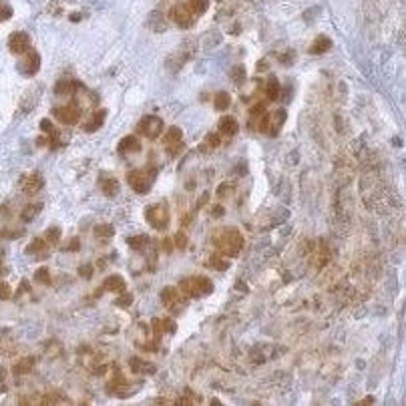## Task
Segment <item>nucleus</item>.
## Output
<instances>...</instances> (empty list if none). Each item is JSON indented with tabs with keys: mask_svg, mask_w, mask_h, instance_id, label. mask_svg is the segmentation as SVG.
I'll use <instances>...</instances> for the list:
<instances>
[{
	"mask_svg": "<svg viewBox=\"0 0 406 406\" xmlns=\"http://www.w3.org/2000/svg\"><path fill=\"white\" fill-rule=\"evenodd\" d=\"M173 243H175V247L185 249V247H187V237H185V233H177L175 239H173Z\"/></svg>",
	"mask_w": 406,
	"mask_h": 406,
	"instance_id": "nucleus-40",
	"label": "nucleus"
},
{
	"mask_svg": "<svg viewBox=\"0 0 406 406\" xmlns=\"http://www.w3.org/2000/svg\"><path fill=\"white\" fill-rule=\"evenodd\" d=\"M213 290V284L209 282V277L197 275V277H187L179 284V292H183L187 298H201Z\"/></svg>",
	"mask_w": 406,
	"mask_h": 406,
	"instance_id": "nucleus-2",
	"label": "nucleus"
},
{
	"mask_svg": "<svg viewBox=\"0 0 406 406\" xmlns=\"http://www.w3.org/2000/svg\"><path fill=\"white\" fill-rule=\"evenodd\" d=\"M46 241H48V243H58V241H60V229H58V227L46 229Z\"/></svg>",
	"mask_w": 406,
	"mask_h": 406,
	"instance_id": "nucleus-38",
	"label": "nucleus"
},
{
	"mask_svg": "<svg viewBox=\"0 0 406 406\" xmlns=\"http://www.w3.org/2000/svg\"><path fill=\"white\" fill-rule=\"evenodd\" d=\"M117 191H119V183H117L115 179H105V181H103V193H105V195L111 197V195H115Z\"/></svg>",
	"mask_w": 406,
	"mask_h": 406,
	"instance_id": "nucleus-31",
	"label": "nucleus"
},
{
	"mask_svg": "<svg viewBox=\"0 0 406 406\" xmlns=\"http://www.w3.org/2000/svg\"><path fill=\"white\" fill-rule=\"evenodd\" d=\"M145 220L155 227V229H165L169 226V209L165 203H155L149 205L145 211Z\"/></svg>",
	"mask_w": 406,
	"mask_h": 406,
	"instance_id": "nucleus-4",
	"label": "nucleus"
},
{
	"mask_svg": "<svg viewBox=\"0 0 406 406\" xmlns=\"http://www.w3.org/2000/svg\"><path fill=\"white\" fill-rule=\"evenodd\" d=\"M8 48L12 54H24L30 50V37L26 33H12L8 39Z\"/></svg>",
	"mask_w": 406,
	"mask_h": 406,
	"instance_id": "nucleus-8",
	"label": "nucleus"
},
{
	"mask_svg": "<svg viewBox=\"0 0 406 406\" xmlns=\"http://www.w3.org/2000/svg\"><path fill=\"white\" fill-rule=\"evenodd\" d=\"M243 79H245V69H243L241 65L233 67V71H231V81H233V83H243Z\"/></svg>",
	"mask_w": 406,
	"mask_h": 406,
	"instance_id": "nucleus-36",
	"label": "nucleus"
},
{
	"mask_svg": "<svg viewBox=\"0 0 406 406\" xmlns=\"http://www.w3.org/2000/svg\"><path fill=\"white\" fill-rule=\"evenodd\" d=\"M183 133L179 127H169L163 135V143H165V151L171 155V157H175L177 153H181L183 149V141H181Z\"/></svg>",
	"mask_w": 406,
	"mask_h": 406,
	"instance_id": "nucleus-6",
	"label": "nucleus"
},
{
	"mask_svg": "<svg viewBox=\"0 0 406 406\" xmlns=\"http://www.w3.org/2000/svg\"><path fill=\"white\" fill-rule=\"evenodd\" d=\"M284 123H286V111L284 109H277L275 113H271L270 121H268V135H271V137L277 135Z\"/></svg>",
	"mask_w": 406,
	"mask_h": 406,
	"instance_id": "nucleus-13",
	"label": "nucleus"
},
{
	"mask_svg": "<svg viewBox=\"0 0 406 406\" xmlns=\"http://www.w3.org/2000/svg\"><path fill=\"white\" fill-rule=\"evenodd\" d=\"M169 16H171V20H173L177 26H181V28H191L193 22H195V16H193L189 10H187L185 4H175V6L171 8Z\"/></svg>",
	"mask_w": 406,
	"mask_h": 406,
	"instance_id": "nucleus-7",
	"label": "nucleus"
},
{
	"mask_svg": "<svg viewBox=\"0 0 406 406\" xmlns=\"http://www.w3.org/2000/svg\"><path fill=\"white\" fill-rule=\"evenodd\" d=\"M45 185V179L39 175V173H33V175H26L20 179V189L26 193V195H35L37 191L43 189Z\"/></svg>",
	"mask_w": 406,
	"mask_h": 406,
	"instance_id": "nucleus-11",
	"label": "nucleus"
},
{
	"mask_svg": "<svg viewBox=\"0 0 406 406\" xmlns=\"http://www.w3.org/2000/svg\"><path fill=\"white\" fill-rule=\"evenodd\" d=\"M147 241H149L147 235H135V237H129V239H127L129 247H133V249H141V247H145Z\"/></svg>",
	"mask_w": 406,
	"mask_h": 406,
	"instance_id": "nucleus-32",
	"label": "nucleus"
},
{
	"mask_svg": "<svg viewBox=\"0 0 406 406\" xmlns=\"http://www.w3.org/2000/svg\"><path fill=\"white\" fill-rule=\"evenodd\" d=\"M207 199H209V193H205V195H203V197H201V199L197 201V209H201V207H203V205L207 203Z\"/></svg>",
	"mask_w": 406,
	"mask_h": 406,
	"instance_id": "nucleus-45",
	"label": "nucleus"
},
{
	"mask_svg": "<svg viewBox=\"0 0 406 406\" xmlns=\"http://www.w3.org/2000/svg\"><path fill=\"white\" fill-rule=\"evenodd\" d=\"M163 119L157 115H147L145 119H141L139 123V131L147 137V139H157L163 133Z\"/></svg>",
	"mask_w": 406,
	"mask_h": 406,
	"instance_id": "nucleus-5",
	"label": "nucleus"
},
{
	"mask_svg": "<svg viewBox=\"0 0 406 406\" xmlns=\"http://www.w3.org/2000/svg\"><path fill=\"white\" fill-rule=\"evenodd\" d=\"M48 252V241L46 239H35L26 247V254H33V256H39L37 260H43V256Z\"/></svg>",
	"mask_w": 406,
	"mask_h": 406,
	"instance_id": "nucleus-18",
	"label": "nucleus"
},
{
	"mask_svg": "<svg viewBox=\"0 0 406 406\" xmlns=\"http://www.w3.org/2000/svg\"><path fill=\"white\" fill-rule=\"evenodd\" d=\"M131 304H133V296H131V294H127V292L119 294V298H117V306L127 308V306H131Z\"/></svg>",
	"mask_w": 406,
	"mask_h": 406,
	"instance_id": "nucleus-37",
	"label": "nucleus"
},
{
	"mask_svg": "<svg viewBox=\"0 0 406 406\" xmlns=\"http://www.w3.org/2000/svg\"><path fill=\"white\" fill-rule=\"evenodd\" d=\"M103 290L113 292V294H123V292H127V284H125V279L119 273H113L103 282Z\"/></svg>",
	"mask_w": 406,
	"mask_h": 406,
	"instance_id": "nucleus-12",
	"label": "nucleus"
},
{
	"mask_svg": "<svg viewBox=\"0 0 406 406\" xmlns=\"http://www.w3.org/2000/svg\"><path fill=\"white\" fill-rule=\"evenodd\" d=\"M215 245L224 258H235L243 247V237L237 229H227L215 239Z\"/></svg>",
	"mask_w": 406,
	"mask_h": 406,
	"instance_id": "nucleus-1",
	"label": "nucleus"
},
{
	"mask_svg": "<svg viewBox=\"0 0 406 406\" xmlns=\"http://www.w3.org/2000/svg\"><path fill=\"white\" fill-rule=\"evenodd\" d=\"M35 279H37L39 284H43V286H48V284H50V271H48L46 268H41V270H37Z\"/></svg>",
	"mask_w": 406,
	"mask_h": 406,
	"instance_id": "nucleus-33",
	"label": "nucleus"
},
{
	"mask_svg": "<svg viewBox=\"0 0 406 406\" xmlns=\"http://www.w3.org/2000/svg\"><path fill=\"white\" fill-rule=\"evenodd\" d=\"M279 92H282V85H279V81L275 77H271L266 85V95L270 101H277L279 99Z\"/></svg>",
	"mask_w": 406,
	"mask_h": 406,
	"instance_id": "nucleus-22",
	"label": "nucleus"
},
{
	"mask_svg": "<svg viewBox=\"0 0 406 406\" xmlns=\"http://www.w3.org/2000/svg\"><path fill=\"white\" fill-rule=\"evenodd\" d=\"M60 352H62V346L58 344V342H50V344L46 346V356H50V358L60 356Z\"/></svg>",
	"mask_w": 406,
	"mask_h": 406,
	"instance_id": "nucleus-35",
	"label": "nucleus"
},
{
	"mask_svg": "<svg viewBox=\"0 0 406 406\" xmlns=\"http://www.w3.org/2000/svg\"><path fill=\"white\" fill-rule=\"evenodd\" d=\"M185 6L193 16L195 14H203L209 8V0H185Z\"/></svg>",
	"mask_w": 406,
	"mask_h": 406,
	"instance_id": "nucleus-20",
	"label": "nucleus"
},
{
	"mask_svg": "<svg viewBox=\"0 0 406 406\" xmlns=\"http://www.w3.org/2000/svg\"><path fill=\"white\" fill-rule=\"evenodd\" d=\"M105 115H107V111H99V115H95V117H92V121L87 125V131H97L101 125L105 123Z\"/></svg>",
	"mask_w": 406,
	"mask_h": 406,
	"instance_id": "nucleus-30",
	"label": "nucleus"
},
{
	"mask_svg": "<svg viewBox=\"0 0 406 406\" xmlns=\"http://www.w3.org/2000/svg\"><path fill=\"white\" fill-rule=\"evenodd\" d=\"M54 117L62 123V125H75L81 117V111L75 107V105H65V107H56L54 111Z\"/></svg>",
	"mask_w": 406,
	"mask_h": 406,
	"instance_id": "nucleus-9",
	"label": "nucleus"
},
{
	"mask_svg": "<svg viewBox=\"0 0 406 406\" xmlns=\"http://www.w3.org/2000/svg\"><path fill=\"white\" fill-rule=\"evenodd\" d=\"M231 105V97H229V92L222 90V92H217V95L213 97V107L217 111H227Z\"/></svg>",
	"mask_w": 406,
	"mask_h": 406,
	"instance_id": "nucleus-23",
	"label": "nucleus"
},
{
	"mask_svg": "<svg viewBox=\"0 0 406 406\" xmlns=\"http://www.w3.org/2000/svg\"><path fill=\"white\" fill-rule=\"evenodd\" d=\"M12 16V8L10 6H0V20H8Z\"/></svg>",
	"mask_w": 406,
	"mask_h": 406,
	"instance_id": "nucleus-43",
	"label": "nucleus"
},
{
	"mask_svg": "<svg viewBox=\"0 0 406 406\" xmlns=\"http://www.w3.org/2000/svg\"><path fill=\"white\" fill-rule=\"evenodd\" d=\"M137 151H141V143H139V139H137V137L129 135V137L121 139V143H119V153H121V155H127V153H137Z\"/></svg>",
	"mask_w": 406,
	"mask_h": 406,
	"instance_id": "nucleus-16",
	"label": "nucleus"
},
{
	"mask_svg": "<svg viewBox=\"0 0 406 406\" xmlns=\"http://www.w3.org/2000/svg\"><path fill=\"white\" fill-rule=\"evenodd\" d=\"M79 273H81L85 279H89V277L92 275V266H89V264H87V266H81V268H79Z\"/></svg>",
	"mask_w": 406,
	"mask_h": 406,
	"instance_id": "nucleus-42",
	"label": "nucleus"
},
{
	"mask_svg": "<svg viewBox=\"0 0 406 406\" xmlns=\"http://www.w3.org/2000/svg\"><path fill=\"white\" fill-rule=\"evenodd\" d=\"M207 266H211V268H215V270L224 271V270L229 268V262H226L224 256H211V260H207Z\"/></svg>",
	"mask_w": 406,
	"mask_h": 406,
	"instance_id": "nucleus-28",
	"label": "nucleus"
},
{
	"mask_svg": "<svg viewBox=\"0 0 406 406\" xmlns=\"http://www.w3.org/2000/svg\"><path fill=\"white\" fill-rule=\"evenodd\" d=\"M95 235H97V237H101V239H109V237H113V235H115V227H113V226H109V224L97 226V227H95Z\"/></svg>",
	"mask_w": 406,
	"mask_h": 406,
	"instance_id": "nucleus-27",
	"label": "nucleus"
},
{
	"mask_svg": "<svg viewBox=\"0 0 406 406\" xmlns=\"http://www.w3.org/2000/svg\"><path fill=\"white\" fill-rule=\"evenodd\" d=\"M222 145V139H220V135L217 133H209L207 137H205V141H203V147H201V151H213V149H217Z\"/></svg>",
	"mask_w": 406,
	"mask_h": 406,
	"instance_id": "nucleus-25",
	"label": "nucleus"
},
{
	"mask_svg": "<svg viewBox=\"0 0 406 406\" xmlns=\"http://www.w3.org/2000/svg\"><path fill=\"white\" fill-rule=\"evenodd\" d=\"M41 129H43V133H46V135H52V137L56 135V133H54V127H52V123H50L48 119H43V121H41Z\"/></svg>",
	"mask_w": 406,
	"mask_h": 406,
	"instance_id": "nucleus-39",
	"label": "nucleus"
},
{
	"mask_svg": "<svg viewBox=\"0 0 406 406\" xmlns=\"http://www.w3.org/2000/svg\"><path fill=\"white\" fill-rule=\"evenodd\" d=\"M179 298H181V292H179V288H173V286H167L163 292H161V302H163V306L165 308H171V306H175L177 302H179Z\"/></svg>",
	"mask_w": 406,
	"mask_h": 406,
	"instance_id": "nucleus-17",
	"label": "nucleus"
},
{
	"mask_svg": "<svg viewBox=\"0 0 406 406\" xmlns=\"http://www.w3.org/2000/svg\"><path fill=\"white\" fill-rule=\"evenodd\" d=\"M235 189V185L233 183H222L220 187H217V195L220 197H226V195H231Z\"/></svg>",
	"mask_w": 406,
	"mask_h": 406,
	"instance_id": "nucleus-34",
	"label": "nucleus"
},
{
	"mask_svg": "<svg viewBox=\"0 0 406 406\" xmlns=\"http://www.w3.org/2000/svg\"><path fill=\"white\" fill-rule=\"evenodd\" d=\"M12 294H10V288H8V284H0V300H8Z\"/></svg>",
	"mask_w": 406,
	"mask_h": 406,
	"instance_id": "nucleus-41",
	"label": "nucleus"
},
{
	"mask_svg": "<svg viewBox=\"0 0 406 406\" xmlns=\"http://www.w3.org/2000/svg\"><path fill=\"white\" fill-rule=\"evenodd\" d=\"M224 213H226V209H224L222 205H215V207L211 209V215H213V217H222Z\"/></svg>",
	"mask_w": 406,
	"mask_h": 406,
	"instance_id": "nucleus-44",
	"label": "nucleus"
},
{
	"mask_svg": "<svg viewBox=\"0 0 406 406\" xmlns=\"http://www.w3.org/2000/svg\"><path fill=\"white\" fill-rule=\"evenodd\" d=\"M332 48V41L326 37V35H320V37H316V41L310 45V48H308V52L310 54H322V52H328Z\"/></svg>",
	"mask_w": 406,
	"mask_h": 406,
	"instance_id": "nucleus-15",
	"label": "nucleus"
},
{
	"mask_svg": "<svg viewBox=\"0 0 406 406\" xmlns=\"http://www.w3.org/2000/svg\"><path fill=\"white\" fill-rule=\"evenodd\" d=\"M77 87L79 85L75 81H58L56 87H54V92H56V95H62V92H65V95H71Z\"/></svg>",
	"mask_w": 406,
	"mask_h": 406,
	"instance_id": "nucleus-24",
	"label": "nucleus"
},
{
	"mask_svg": "<svg viewBox=\"0 0 406 406\" xmlns=\"http://www.w3.org/2000/svg\"><path fill=\"white\" fill-rule=\"evenodd\" d=\"M155 173H157L155 169H151V171H143V169L129 171L127 173V183L135 193H147L151 189L153 181H155Z\"/></svg>",
	"mask_w": 406,
	"mask_h": 406,
	"instance_id": "nucleus-3",
	"label": "nucleus"
},
{
	"mask_svg": "<svg viewBox=\"0 0 406 406\" xmlns=\"http://www.w3.org/2000/svg\"><path fill=\"white\" fill-rule=\"evenodd\" d=\"M35 366H37V358H33V356H24L22 360L16 362L14 372H16V374H28V372H33Z\"/></svg>",
	"mask_w": 406,
	"mask_h": 406,
	"instance_id": "nucleus-21",
	"label": "nucleus"
},
{
	"mask_svg": "<svg viewBox=\"0 0 406 406\" xmlns=\"http://www.w3.org/2000/svg\"><path fill=\"white\" fill-rule=\"evenodd\" d=\"M81 18H83L81 14H73V18H71V20H73V22H77V20H81Z\"/></svg>",
	"mask_w": 406,
	"mask_h": 406,
	"instance_id": "nucleus-46",
	"label": "nucleus"
},
{
	"mask_svg": "<svg viewBox=\"0 0 406 406\" xmlns=\"http://www.w3.org/2000/svg\"><path fill=\"white\" fill-rule=\"evenodd\" d=\"M41 209H43V203H35V205H26L24 207V211L20 213V217L24 222H30L33 217H37L39 213H41Z\"/></svg>",
	"mask_w": 406,
	"mask_h": 406,
	"instance_id": "nucleus-26",
	"label": "nucleus"
},
{
	"mask_svg": "<svg viewBox=\"0 0 406 406\" xmlns=\"http://www.w3.org/2000/svg\"><path fill=\"white\" fill-rule=\"evenodd\" d=\"M153 332H155V336L165 334V332H175V324H173V320H169V318H163V320L155 318V320H153Z\"/></svg>",
	"mask_w": 406,
	"mask_h": 406,
	"instance_id": "nucleus-19",
	"label": "nucleus"
},
{
	"mask_svg": "<svg viewBox=\"0 0 406 406\" xmlns=\"http://www.w3.org/2000/svg\"><path fill=\"white\" fill-rule=\"evenodd\" d=\"M262 115H266V105L264 103H258V105H254L252 109H249V117H252V121H249V127H254L256 119H260Z\"/></svg>",
	"mask_w": 406,
	"mask_h": 406,
	"instance_id": "nucleus-29",
	"label": "nucleus"
},
{
	"mask_svg": "<svg viewBox=\"0 0 406 406\" xmlns=\"http://www.w3.org/2000/svg\"><path fill=\"white\" fill-rule=\"evenodd\" d=\"M239 131V123H237V119H233V117H224L222 121H220V133L222 135H226V137H233L235 133Z\"/></svg>",
	"mask_w": 406,
	"mask_h": 406,
	"instance_id": "nucleus-14",
	"label": "nucleus"
},
{
	"mask_svg": "<svg viewBox=\"0 0 406 406\" xmlns=\"http://www.w3.org/2000/svg\"><path fill=\"white\" fill-rule=\"evenodd\" d=\"M39 69H41V56H39V52H35V50L24 52V60L20 62V71L26 77H33V75L39 73Z\"/></svg>",
	"mask_w": 406,
	"mask_h": 406,
	"instance_id": "nucleus-10",
	"label": "nucleus"
}]
</instances>
